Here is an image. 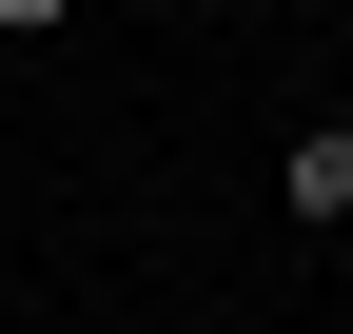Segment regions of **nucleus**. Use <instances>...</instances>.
<instances>
[{"instance_id": "obj_2", "label": "nucleus", "mask_w": 353, "mask_h": 334, "mask_svg": "<svg viewBox=\"0 0 353 334\" xmlns=\"http://www.w3.org/2000/svg\"><path fill=\"white\" fill-rule=\"evenodd\" d=\"M59 20H79V0H0V39H59Z\"/></svg>"}, {"instance_id": "obj_1", "label": "nucleus", "mask_w": 353, "mask_h": 334, "mask_svg": "<svg viewBox=\"0 0 353 334\" xmlns=\"http://www.w3.org/2000/svg\"><path fill=\"white\" fill-rule=\"evenodd\" d=\"M275 217H294V236H353V118H294V157H275Z\"/></svg>"}]
</instances>
